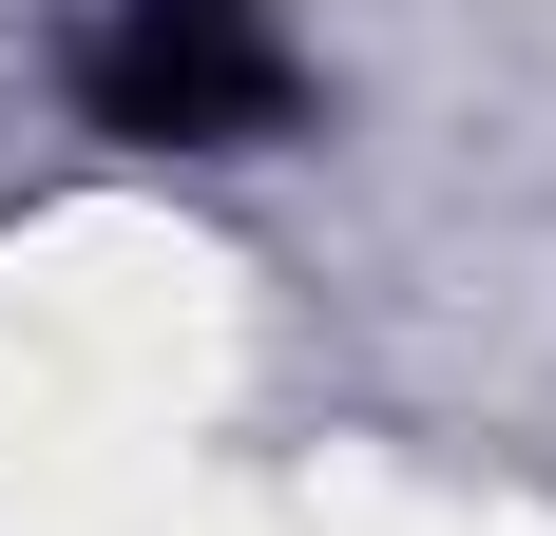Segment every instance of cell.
I'll use <instances>...</instances> for the list:
<instances>
[{"mask_svg": "<svg viewBox=\"0 0 556 536\" xmlns=\"http://www.w3.org/2000/svg\"><path fill=\"white\" fill-rule=\"evenodd\" d=\"M77 115L115 154H269L307 115V58H288L269 0H97L77 20Z\"/></svg>", "mask_w": 556, "mask_h": 536, "instance_id": "obj_1", "label": "cell"}]
</instances>
